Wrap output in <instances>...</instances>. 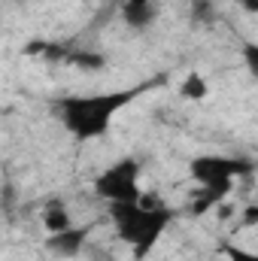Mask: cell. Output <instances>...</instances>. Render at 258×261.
<instances>
[{
	"instance_id": "obj_1",
	"label": "cell",
	"mask_w": 258,
	"mask_h": 261,
	"mask_svg": "<svg viewBox=\"0 0 258 261\" xmlns=\"http://www.w3.org/2000/svg\"><path fill=\"white\" fill-rule=\"evenodd\" d=\"M143 88H125V91H100V94H73L55 103L58 110V119L64 130L79 140V143H88V140H100L113 119L128 107L131 100L140 94Z\"/></svg>"
},
{
	"instance_id": "obj_2",
	"label": "cell",
	"mask_w": 258,
	"mask_h": 261,
	"mask_svg": "<svg viewBox=\"0 0 258 261\" xmlns=\"http://www.w3.org/2000/svg\"><path fill=\"white\" fill-rule=\"evenodd\" d=\"M110 219L116 225L119 240L134 249V258L143 261L155 243L164 237V231L173 222V210L164 203H149V197L143 195L134 203H110Z\"/></svg>"
},
{
	"instance_id": "obj_3",
	"label": "cell",
	"mask_w": 258,
	"mask_h": 261,
	"mask_svg": "<svg viewBox=\"0 0 258 261\" xmlns=\"http://www.w3.org/2000/svg\"><path fill=\"white\" fill-rule=\"evenodd\" d=\"M252 173V161L249 158H231V155H194L189 161V176L200 186V200H197V213L213 206L216 200L228 195L234 189L237 179Z\"/></svg>"
},
{
	"instance_id": "obj_4",
	"label": "cell",
	"mask_w": 258,
	"mask_h": 261,
	"mask_svg": "<svg viewBox=\"0 0 258 261\" xmlns=\"http://www.w3.org/2000/svg\"><path fill=\"white\" fill-rule=\"evenodd\" d=\"M140 173H143V164L125 155L119 161H113L110 167H104L94 179V195L107 203H134L143 197V186H140Z\"/></svg>"
},
{
	"instance_id": "obj_5",
	"label": "cell",
	"mask_w": 258,
	"mask_h": 261,
	"mask_svg": "<svg viewBox=\"0 0 258 261\" xmlns=\"http://www.w3.org/2000/svg\"><path fill=\"white\" fill-rule=\"evenodd\" d=\"M88 240H91V225H70L64 231L46 237V249L55 258H79Z\"/></svg>"
},
{
	"instance_id": "obj_6",
	"label": "cell",
	"mask_w": 258,
	"mask_h": 261,
	"mask_svg": "<svg viewBox=\"0 0 258 261\" xmlns=\"http://www.w3.org/2000/svg\"><path fill=\"white\" fill-rule=\"evenodd\" d=\"M122 18L131 31H146L155 24L158 18V6L155 0H125L122 3Z\"/></svg>"
},
{
	"instance_id": "obj_7",
	"label": "cell",
	"mask_w": 258,
	"mask_h": 261,
	"mask_svg": "<svg viewBox=\"0 0 258 261\" xmlns=\"http://www.w3.org/2000/svg\"><path fill=\"white\" fill-rule=\"evenodd\" d=\"M43 225H46L49 234H58V231H64V228L73 225V216H70V210H67L64 200H49V203H46V210H43Z\"/></svg>"
},
{
	"instance_id": "obj_8",
	"label": "cell",
	"mask_w": 258,
	"mask_h": 261,
	"mask_svg": "<svg viewBox=\"0 0 258 261\" xmlns=\"http://www.w3.org/2000/svg\"><path fill=\"white\" fill-rule=\"evenodd\" d=\"M179 94L186 100H203L210 94V82L200 73H186V79L179 82Z\"/></svg>"
},
{
	"instance_id": "obj_9",
	"label": "cell",
	"mask_w": 258,
	"mask_h": 261,
	"mask_svg": "<svg viewBox=\"0 0 258 261\" xmlns=\"http://www.w3.org/2000/svg\"><path fill=\"white\" fill-rule=\"evenodd\" d=\"M82 255L85 261H119V255L110 249V246H104V243H85V249H82Z\"/></svg>"
},
{
	"instance_id": "obj_10",
	"label": "cell",
	"mask_w": 258,
	"mask_h": 261,
	"mask_svg": "<svg viewBox=\"0 0 258 261\" xmlns=\"http://www.w3.org/2000/svg\"><path fill=\"white\" fill-rule=\"evenodd\" d=\"M70 61L76 67H82V70H104V67H107V58H104V55H94V52H91V55H88V52L73 55Z\"/></svg>"
},
{
	"instance_id": "obj_11",
	"label": "cell",
	"mask_w": 258,
	"mask_h": 261,
	"mask_svg": "<svg viewBox=\"0 0 258 261\" xmlns=\"http://www.w3.org/2000/svg\"><path fill=\"white\" fill-rule=\"evenodd\" d=\"M194 21H203V24H210L213 18H216V6H213V0H194Z\"/></svg>"
},
{
	"instance_id": "obj_12",
	"label": "cell",
	"mask_w": 258,
	"mask_h": 261,
	"mask_svg": "<svg viewBox=\"0 0 258 261\" xmlns=\"http://www.w3.org/2000/svg\"><path fill=\"white\" fill-rule=\"evenodd\" d=\"M225 255H228V261H258L255 252H249L243 246H225Z\"/></svg>"
},
{
	"instance_id": "obj_13",
	"label": "cell",
	"mask_w": 258,
	"mask_h": 261,
	"mask_svg": "<svg viewBox=\"0 0 258 261\" xmlns=\"http://www.w3.org/2000/svg\"><path fill=\"white\" fill-rule=\"evenodd\" d=\"M237 3H240L246 12H258V0H237Z\"/></svg>"
},
{
	"instance_id": "obj_14",
	"label": "cell",
	"mask_w": 258,
	"mask_h": 261,
	"mask_svg": "<svg viewBox=\"0 0 258 261\" xmlns=\"http://www.w3.org/2000/svg\"><path fill=\"white\" fill-rule=\"evenodd\" d=\"M255 219H258V210L249 206V210H246V225H255Z\"/></svg>"
}]
</instances>
